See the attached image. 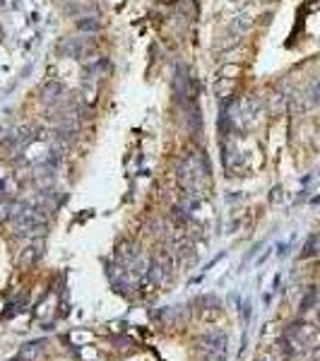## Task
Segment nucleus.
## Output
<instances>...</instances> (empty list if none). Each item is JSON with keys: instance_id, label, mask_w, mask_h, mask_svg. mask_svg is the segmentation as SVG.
<instances>
[{"instance_id": "obj_1", "label": "nucleus", "mask_w": 320, "mask_h": 361, "mask_svg": "<svg viewBox=\"0 0 320 361\" xmlns=\"http://www.w3.org/2000/svg\"><path fill=\"white\" fill-rule=\"evenodd\" d=\"M10 220H12V229L17 236H27L37 229V212L32 207H17Z\"/></svg>"}, {"instance_id": "obj_2", "label": "nucleus", "mask_w": 320, "mask_h": 361, "mask_svg": "<svg viewBox=\"0 0 320 361\" xmlns=\"http://www.w3.org/2000/svg\"><path fill=\"white\" fill-rule=\"evenodd\" d=\"M78 27H80V29H89V32H94V29L99 27V22H80Z\"/></svg>"}]
</instances>
